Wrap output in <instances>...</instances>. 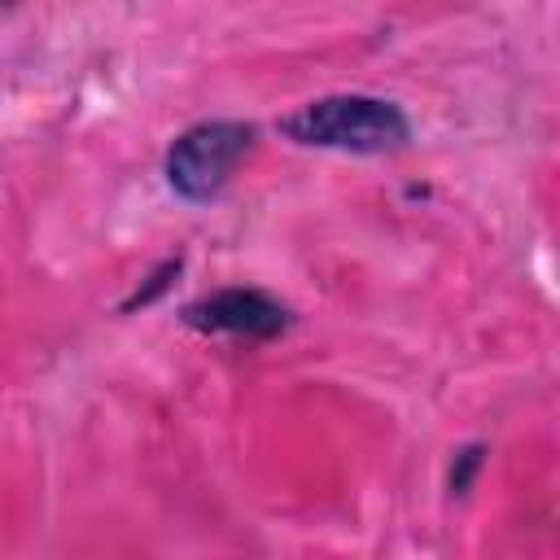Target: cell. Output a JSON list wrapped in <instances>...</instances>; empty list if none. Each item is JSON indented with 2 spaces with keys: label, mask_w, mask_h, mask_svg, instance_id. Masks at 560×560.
Returning a JSON list of instances; mask_svg holds the SVG:
<instances>
[{
  "label": "cell",
  "mask_w": 560,
  "mask_h": 560,
  "mask_svg": "<svg viewBox=\"0 0 560 560\" xmlns=\"http://www.w3.org/2000/svg\"><path fill=\"white\" fill-rule=\"evenodd\" d=\"M280 131L311 149H346V153H389L402 149L411 127L394 101L381 96H324L302 105L280 122Z\"/></svg>",
  "instance_id": "cell-1"
},
{
  "label": "cell",
  "mask_w": 560,
  "mask_h": 560,
  "mask_svg": "<svg viewBox=\"0 0 560 560\" xmlns=\"http://www.w3.org/2000/svg\"><path fill=\"white\" fill-rule=\"evenodd\" d=\"M254 127L245 122H201L184 131L166 153V179L184 201H210L223 192L232 171L249 158Z\"/></svg>",
  "instance_id": "cell-2"
},
{
  "label": "cell",
  "mask_w": 560,
  "mask_h": 560,
  "mask_svg": "<svg viewBox=\"0 0 560 560\" xmlns=\"http://www.w3.org/2000/svg\"><path fill=\"white\" fill-rule=\"evenodd\" d=\"M184 324L214 337H245V341H271L289 328V311L271 302L258 289H223L184 311Z\"/></svg>",
  "instance_id": "cell-3"
}]
</instances>
